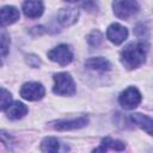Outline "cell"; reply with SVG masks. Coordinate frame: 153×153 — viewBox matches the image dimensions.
Returning a JSON list of instances; mask_svg holds the SVG:
<instances>
[{
	"instance_id": "1",
	"label": "cell",
	"mask_w": 153,
	"mask_h": 153,
	"mask_svg": "<svg viewBox=\"0 0 153 153\" xmlns=\"http://www.w3.org/2000/svg\"><path fill=\"white\" fill-rule=\"evenodd\" d=\"M148 45L145 42H133L124 47L121 51V62L127 69H135L140 67L147 56Z\"/></svg>"
},
{
	"instance_id": "2",
	"label": "cell",
	"mask_w": 153,
	"mask_h": 153,
	"mask_svg": "<svg viewBox=\"0 0 153 153\" xmlns=\"http://www.w3.org/2000/svg\"><path fill=\"white\" fill-rule=\"evenodd\" d=\"M54 93L59 96H73L75 93V82L69 73H56L54 75Z\"/></svg>"
},
{
	"instance_id": "3",
	"label": "cell",
	"mask_w": 153,
	"mask_h": 153,
	"mask_svg": "<svg viewBox=\"0 0 153 153\" xmlns=\"http://www.w3.org/2000/svg\"><path fill=\"white\" fill-rule=\"evenodd\" d=\"M114 13L120 19H128L139 12L140 6L136 0H114Z\"/></svg>"
},
{
	"instance_id": "4",
	"label": "cell",
	"mask_w": 153,
	"mask_h": 153,
	"mask_svg": "<svg viewBox=\"0 0 153 153\" xmlns=\"http://www.w3.org/2000/svg\"><path fill=\"white\" fill-rule=\"evenodd\" d=\"M48 57L60 66H67L73 60V53L67 44H60L48 51Z\"/></svg>"
},
{
	"instance_id": "5",
	"label": "cell",
	"mask_w": 153,
	"mask_h": 153,
	"mask_svg": "<svg viewBox=\"0 0 153 153\" xmlns=\"http://www.w3.org/2000/svg\"><path fill=\"white\" fill-rule=\"evenodd\" d=\"M118 102L127 110L135 109L141 103V93L139 92V90L136 87L130 86L121 93V96L118 98Z\"/></svg>"
},
{
	"instance_id": "6",
	"label": "cell",
	"mask_w": 153,
	"mask_h": 153,
	"mask_svg": "<svg viewBox=\"0 0 153 153\" xmlns=\"http://www.w3.org/2000/svg\"><path fill=\"white\" fill-rule=\"evenodd\" d=\"M88 123V118L86 116H80L78 118L73 120H59L50 122V128L59 130V131H65V130H74L85 127Z\"/></svg>"
},
{
	"instance_id": "7",
	"label": "cell",
	"mask_w": 153,
	"mask_h": 153,
	"mask_svg": "<svg viewBox=\"0 0 153 153\" xmlns=\"http://www.w3.org/2000/svg\"><path fill=\"white\" fill-rule=\"evenodd\" d=\"M19 93L24 99L35 102V100H39V99L43 98V96L45 93V90L39 82H33L32 81V82H25L20 87Z\"/></svg>"
},
{
	"instance_id": "8",
	"label": "cell",
	"mask_w": 153,
	"mask_h": 153,
	"mask_svg": "<svg viewBox=\"0 0 153 153\" xmlns=\"http://www.w3.org/2000/svg\"><path fill=\"white\" fill-rule=\"evenodd\" d=\"M106 37L110 42H112L114 44L118 45L121 43H123L127 37H128V30L127 27L122 26L121 24H117V23H114L111 24L108 30H106Z\"/></svg>"
},
{
	"instance_id": "9",
	"label": "cell",
	"mask_w": 153,
	"mask_h": 153,
	"mask_svg": "<svg viewBox=\"0 0 153 153\" xmlns=\"http://www.w3.org/2000/svg\"><path fill=\"white\" fill-rule=\"evenodd\" d=\"M44 11L42 0H25L23 2V12L26 18L35 19L42 16Z\"/></svg>"
},
{
	"instance_id": "10",
	"label": "cell",
	"mask_w": 153,
	"mask_h": 153,
	"mask_svg": "<svg viewBox=\"0 0 153 153\" xmlns=\"http://www.w3.org/2000/svg\"><path fill=\"white\" fill-rule=\"evenodd\" d=\"M19 18L20 13L14 6H4L0 8V27L11 25Z\"/></svg>"
},
{
	"instance_id": "11",
	"label": "cell",
	"mask_w": 153,
	"mask_h": 153,
	"mask_svg": "<svg viewBox=\"0 0 153 153\" xmlns=\"http://www.w3.org/2000/svg\"><path fill=\"white\" fill-rule=\"evenodd\" d=\"M79 17L78 8L68 7V8H61L57 12V22L62 25H72L76 22Z\"/></svg>"
},
{
	"instance_id": "12",
	"label": "cell",
	"mask_w": 153,
	"mask_h": 153,
	"mask_svg": "<svg viewBox=\"0 0 153 153\" xmlns=\"http://www.w3.org/2000/svg\"><path fill=\"white\" fill-rule=\"evenodd\" d=\"M85 66L88 69L93 71H99V72H106L111 69V63L108 59L97 56V57H90L85 61Z\"/></svg>"
},
{
	"instance_id": "13",
	"label": "cell",
	"mask_w": 153,
	"mask_h": 153,
	"mask_svg": "<svg viewBox=\"0 0 153 153\" xmlns=\"http://www.w3.org/2000/svg\"><path fill=\"white\" fill-rule=\"evenodd\" d=\"M129 120L136 124L137 127H140L141 129H143L148 135H152V127H153V122H152V118L149 116H146V115H142V114H131L129 116Z\"/></svg>"
},
{
	"instance_id": "14",
	"label": "cell",
	"mask_w": 153,
	"mask_h": 153,
	"mask_svg": "<svg viewBox=\"0 0 153 153\" xmlns=\"http://www.w3.org/2000/svg\"><path fill=\"white\" fill-rule=\"evenodd\" d=\"M26 114H27V106L20 102H14L13 104H10V106L6 109V115L10 120L23 118Z\"/></svg>"
},
{
	"instance_id": "15",
	"label": "cell",
	"mask_w": 153,
	"mask_h": 153,
	"mask_svg": "<svg viewBox=\"0 0 153 153\" xmlns=\"http://www.w3.org/2000/svg\"><path fill=\"white\" fill-rule=\"evenodd\" d=\"M126 148V145L120 140H114L111 137H104L102 140V143L98 148H96V152H105L108 149H115V151H123Z\"/></svg>"
},
{
	"instance_id": "16",
	"label": "cell",
	"mask_w": 153,
	"mask_h": 153,
	"mask_svg": "<svg viewBox=\"0 0 153 153\" xmlns=\"http://www.w3.org/2000/svg\"><path fill=\"white\" fill-rule=\"evenodd\" d=\"M60 149V142L56 137L48 136L44 137L43 141L41 142V151L42 152H57Z\"/></svg>"
},
{
	"instance_id": "17",
	"label": "cell",
	"mask_w": 153,
	"mask_h": 153,
	"mask_svg": "<svg viewBox=\"0 0 153 153\" xmlns=\"http://www.w3.org/2000/svg\"><path fill=\"white\" fill-rule=\"evenodd\" d=\"M10 43H11L10 35L5 30L0 29V54L1 55H7L10 49Z\"/></svg>"
},
{
	"instance_id": "18",
	"label": "cell",
	"mask_w": 153,
	"mask_h": 153,
	"mask_svg": "<svg viewBox=\"0 0 153 153\" xmlns=\"http://www.w3.org/2000/svg\"><path fill=\"white\" fill-rule=\"evenodd\" d=\"M12 103V94L4 87H0V110H6Z\"/></svg>"
},
{
	"instance_id": "19",
	"label": "cell",
	"mask_w": 153,
	"mask_h": 153,
	"mask_svg": "<svg viewBox=\"0 0 153 153\" xmlns=\"http://www.w3.org/2000/svg\"><path fill=\"white\" fill-rule=\"evenodd\" d=\"M87 42L92 47H99L102 44V42H103V35H102V32L98 31V30L92 31L87 36Z\"/></svg>"
},
{
	"instance_id": "20",
	"label": "cell",
	"mask_w": 153,
	"mask_h": 153,
	"mask_svg": "<svg viewBox=\"0 0 153 153\" xmlns=\"http://www.w3.org/2000/svg\"><path fill=\"white\" fill-rule=\"evenodd\" d=\"M25 60H26V63H27L29 66L33 67V68H37V67H39V65H41V60H39V57H38L37 55H33V54L27 55Z\"/></svg>"
},
{
	"instance_id": "21",
	"label": "cell",
	"mask_w": 153,
	"mask_h": 153,
	"mask_svg": "<svg viewBox=\"0 0 153 153\" xmlns=\"http://www.w3.org/2000/svg\"><path fill=\"white\" fill-rule=\"evenodd\" d=\"M0 142H2L4 145L10 146V145H12L14 141H13V137H12L8 133H6L5 130H0Z\"/></svg>"
},
{
	"instance_id": "22",
	"label": "cell",
	"mask_w": 153,
	"mask_h": 153,
	"mask_svg": "<svg viewBox=\"0 0 153 153\" xmlns=\"http://www.w3.org/2000/svg\"><path fill=\"white\" fill-rule=\"evenodd\" d=\"M47 30H45V27L44 26H35V27H32L31 30H30V32L32 33V35H42V33H44Z\"/></svg>"
},
{
	"instance_id": "23",
	"label": "cell",
	"mask_w": 153,
	"mask_h": 153,
	"mask_svg": "<svg viewBox=\"0 0 153 153\" xmlns=\"http://www.w3.org/2000/svg\"><path fill=\"white\" fill-rule=\"evenodd\" d=\"M65 1H68V2H75V1H80V0H65Z\"/></svg>"
},
{
	"instance_id": "24",
	"label": "cell",
	"mask_w": 153,
	"mask_h": 153,
	"mask_svg": "<svg viewBox=\"0 0 153 153\" xmlns=\"http://www.w3.org/2000/svg\"><path fill=\"white\" fill-rule=\"evenodd\" d=\"M0 66H1V60H0Z\"/></svg>"
}]
</instances>
